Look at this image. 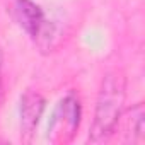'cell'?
Returning a JSON list of instances; mask_svg holds the SVG:
<instances>
[{"label": "cell", "instance_id": "6da1fadb", "mask_svg": "<svg viewBox=\"0 0 145 145\" xmlns=\"http://www.w3.org/2000/svg\"><path fill=\"white\" fill-rule=\"evenodd\" d=\"M126 97V80L125 75L118 70H113L101 82L97 101H96V111H94V121L91 126L89 140L91 142H104L108 140L114 131L123 114Z\"/></svg>", "mask_w": 145, "mask_h": 145}, {"label": "cell", "instance_id": "7a4b0ae2", "mask_svg": "<svg viewBox=\"0 0 145 145\" xmlns=\"http://www.w3.org/2000/svg\"><path fill=\"white\" fill-rule=\"evenodd\" d=\"M80 125V103L74 94L65 96L51 118L50 140L53 143H67L75 137Z\"/></svg>", "mask_w": 145, "mask_h": 145}, {"label": "cell", "instance_id": "3957f363", "mask_svg": "<svg viewBox=\"0 0 145 145\" xmlns=\"http://www.w3.org/2000/svg\"><path fill=\"white\" fill-rule=\"evenodd\" d=\"M7 7L12 19L36 41L48 22L43 9L33 0H7Z\"/></svg>", "mask_w": 145, "mask_h": 145}, {"label": "cell", "instance_id": "277c9868", "mask_svg": "<svg viewBox=\"0 0 145 145\" xmlns=\"http://www.w3.org/2000/svg\"><path fill=\"white\" fill-rule=\"evenodd\" d=\"M44 109V99L36 91H26L21 99V138L29 142Z\"/></svg>", "mask_w": 145, "mask_h": 145}, {"label": "cell", "instance_id": "5b68a950", "mask_svg": "<svg viewBox=\"0 0 145 145\" xmlns=\"http://www.w3.org/2000/svg\"><path fill=\"white\" fill-rule=\"evenodd\" d=\"M145 109L143 103H137L126 116V131L130 135V140L135 143L143 142V128H145Z\"/></svg>", "mask_w": 145, "mask_h": 145}]
</instances>
